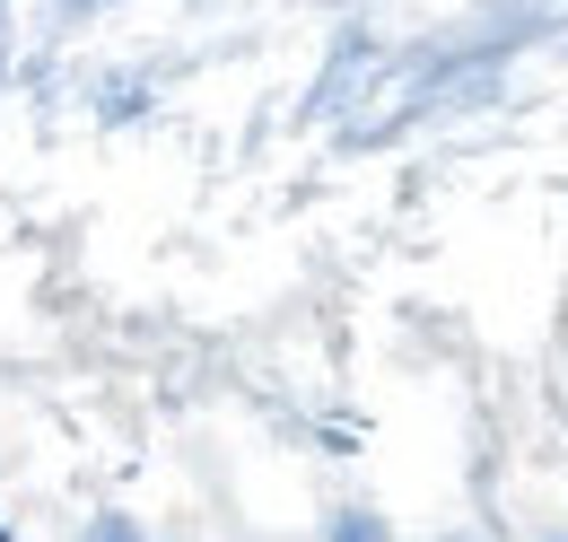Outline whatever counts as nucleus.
<instances>
[{"label":"nucleus","mask_w":568,"mask_h":542,"mask_svg":"<svg viewBox=\"0 0 568 542\" xmlns=\"http://www.w3.org/2000/svg\"><path fill=\"white\" fill-rule=\"evenodd\" d=\"M542 542H568V534H542Z\"/></svg>","instance_id":"nucleus-5"},{"label":"nucleus","mask_w":568,"mask_h":542,"mask_svg":"<svg viewBox=\"0 0 568 542\" xmlns=\"http://www.w3.org/2000/svg\"><path fill=\"white\" fill-rule=\"evenodd\" d=\"M437 542H481V534H473V525H455V534H437Z\"/></svg>","instance_id":"nucleus-4"},{"label":"nucleus","mask_w":568,"mask_h":542,"mask_svg":"<svg viewBox=\"0 0 568 542\" xmlns=\"http://www.w3.org/2000/svg\"><path fill=\"white\" fill-rule=\"evenodd\" d=\"M71 542H158V534H149V525L132 516V508H88Z\"/></svg>","instance_id":"nucleus-3"},{"label":"nucleus","mask_w":568,"mask_h":542,"mask_svg":"<svg viewBox=\"0 0 568 542\" xmlns=\"http://www.w3.org/2000/svg\"><path fill=\"white\" fill-rule=\"evenodd\" d=\"M315 542H403V534H394V516H385L376 499H333L324 525H315Z\"/></svg>","instance_id":"nucleus-2"},{"label":"nucleus","mask_w":568,"mask_h":542,"mask_svg":"<svg viewBox=\"0 0 568 542\" xmlns=\"http://www.w3.org/2000/svg\"><path fill=\"white\" fill-rule=\"evenodd\" d=\"M149 106H158V79H149V70H97V79H88V114L114 123V132H123V123H149Z\"/></svg>","instance_id":"nucleus-1"}]
</instances>
